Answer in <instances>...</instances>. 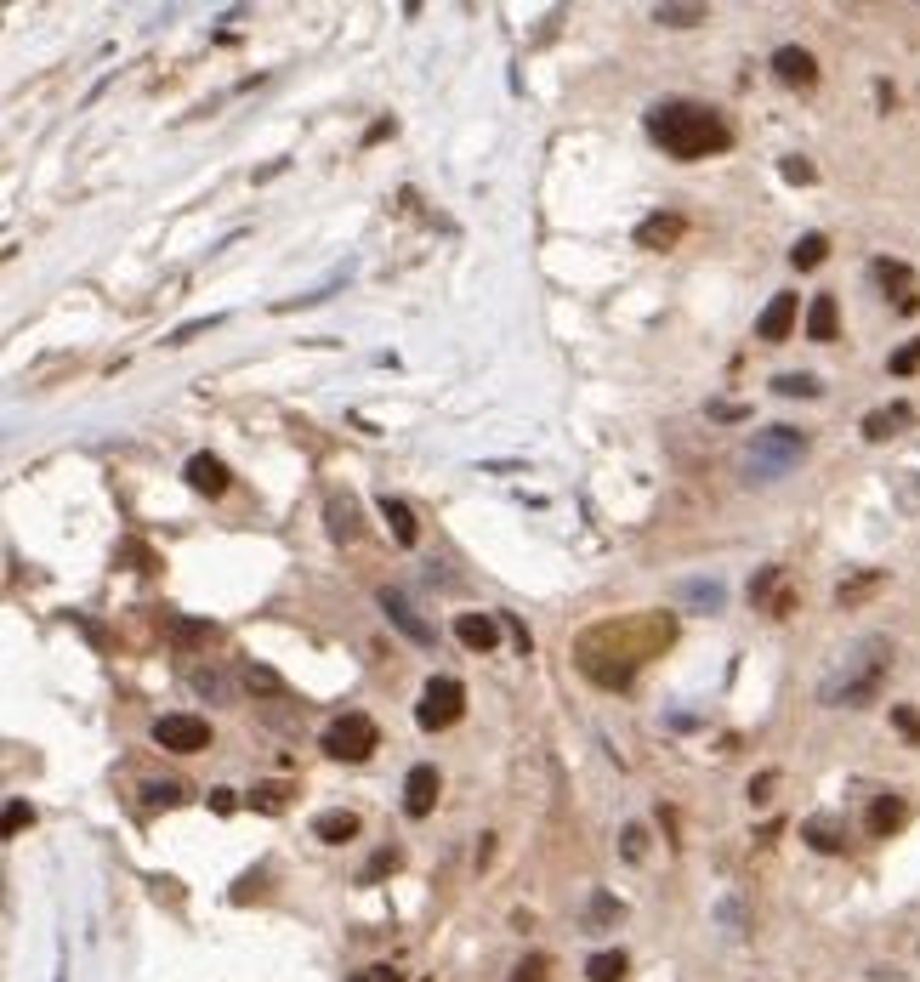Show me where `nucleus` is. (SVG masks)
<instances>
[{"instance_id":"f257e3e1","label":"nucleus","mask_w":920,"mask_h":982,"mask_svg":"<svg viewBox=\"0 0 920 982\" xmlns=\"http://www.w3.org/2000/svg\"><path fill=\"white\" fill-rule=\"evenodd\" d=\"M648 137L665 148L671 159H710L733 148V131L710 103H688V97H671V103L648 108Z\"/></svg>"},{"instance_id":"f03ea898","label":"nucleus","mask_w":920,"mask_h":982,"mask_svg":"<svg viewBox=\"0 0 920 982\" xmlns=\"http://www.w3.org/2000/svg\"><path fill=\"white\" fill-rule=\"evenodd\" d=\"M886 670H892V642H886V636H858V642H847V648L835 653V665L824 670L818 704H830V710H864V704L881 693Z\"/></svg>"},{"instance_id":"7ed1b4c3","label":"nucleus","mask_w":920,"mask_h":982,"mask_svg":"<svg viewBox=\"0 0 920 982\" xmlns=\"http://www.w3.org/2000/svg\"><path fill=\"white\" fill-rule=\"evenodd\" d=\"M807 432H796V426H767V432H756V438L739 449V477L756 489V483H779V477H790L801 466V455H807Z\"/></svg>"},{"instance_id":"20e7f679","label":"nucleus","mask_w":920,"mask_h":982,"mask_svg":"<svg viewBox=\"0 0 920 982\" xmlns=\"http://www.w3.org/2000/svg\"><path fill=\"white\" fill-rule=\"evenodd\" d=\"M324 755H336V761H364V755L381 744V733H375V721L364 716V710H347V716H336L330 727H324Z\"/></svg>"},{"instance_id":"39448f33","label":"nucleus","mask_w":920,"mask_h":982,"mask_svg":"<svg viewBox=\"0 0 920 982\" xmlns=\"http://www.w3.org/2000/svg\"><path fill=\"white\" fill-rule=\"evenodd\" d=\"M460 710H466V687L455 682V676H432V682L421 687V704H415V721H421L426 733H443V727H455Z\"/></svg>"},{"instance_id":"423d86ee","label":"nucleus","mask_w":920,"mask_h":982,"mask_svg":"<svg viewBox=\"0 0 920 982\" xmlns=\"http://www.w3.org/2000/svg\"><path fill=\"white\" fill-rule=\"evenodd\" d=\"M154 744L171 755H199V750H211V721H199V716H160L154 721Z\"/></svg>"},{"instance_id":"0eeeda50","label":"nucleus","mask_w":920,"mask_h":982,"mask_svg":"<svg viewBox=\"0 0 920 982\" xmlns=\"http://www.w3.org/2000/svg\"><path fill=\"white\" fill-rule=\"evenodd\" d=\"M375 602H381V614H387L392 625H398V631H404L409 642H415V648H432V642H438V636H432V625L421 619V608H415V602H409L404 591H392V585H387V591H381Z\"/></svg>"},{"instance_id":"6e6552de","label":"nucleus","mask_w":920,"mask_h":982,"mask_svg":"<svg viewBox=\"0 0 920 982\" xmlns=\"http://www.w3.org/2000/svg\"><path fill=\"white\" fill-rule=\"evenodd\" d=\"M671 602H676V608H693V614H722L727 585H722V579H676Z\"/></svg>"},{"instance_id":"1a4fd4ad","label":"nucleus","mask_w":920,"mask_h":982,"mask_svg":"<svg viewBox=\"0 0 920 982\" xmlns=\"http://www.w3.org/2000/svg\"><path fill=\"white\" fill-rule=\"evenodd\" d=\"M869 279L881 284V290H886V296H892V301H898L903 313H920V296H915V273H909V267H903V262H886V256H881V262L869 267Z\"/></svg>"},{"instance_id":"9d476101","label":"nucleus","mask_w":920,"mask_h":982,"mask_svg":"<svg viewBox=\"0 0 920 982\" xmlns=\"http://www.w3.org/2000/svg\"><path fill=\"white\" fill-rule=\"evenodd\" d=\"M438 807V767H409V778H404V812L409 818H426V812Z\"/></svg>"},{"instance_id":"9b49d317","label":"nucleus","mask_w":920,"mask_h":982,"mask_svg":"<svg viewBox=\"0 0 920 982\" xmlns=\"http://www.w3.org/2000/svg\"><path fill=\"white\" fill-rule=\"evenodd\" d=\"M773 74L796 91L818 86V63H813V52H801V46H779V52H773Z\"/></svg>"},{"instance_id":"f8f14e48","label":"nucleus","mask_w":920,"mask_h":982,"mask_svg":"<svg viewBox=\"0 0 920 982\" xmlns=\"http://www.w3.org/2000/svg\"><path fill=\"white\" fill-rule=\"evenodd\" d=\"M796 313H801V301H796V296H773V301H767V313L756 318V335H761V341H790V330H796Z\"/></svg>"},{"instance_id":"ddd939ff","label":"nucleus","mask_w":920,"mask_h":982,"mask_svg":"<svg viewBox=\"0 0 920 982\" xmlns=\"http://www.w3.org/2000/svg\"><path fill=\"white\" fill-rule=\"evenodd\" d=\"M182 477H188V489H194V494H211V500H216V494H228V483H233V472L216 455H194Z\"/></svg>"},{"instance_id":"4468645a","label":"nucleus","mask_w":920,"mask_h":982,"mask_svg":"<svg viewBox=\"0 0 920 982\" xmlns=\"http://www.w3.org/2000/svg\"><path fill=\"white\" fill-rule=\"evenodd\" d=\"M903 426H915V404H886V409H875V415H864V438L886 443V438H898Z\"/></svg>"},{"instance_id":"2eb2a0df","label":"nucleus","mask_w":920,"mask_h":982,"mask_svg":"<svg viewBox=\"0 0 920 982\" xmlns=\"http://www.w3.org/2000/svg\"><path fill=\"white\" fill-rule=\"evenodd\" d=\"M455 636L466 642L472 653H489L500 642V614H460L455 619Z\"/></svg>"},{"instance_id":"dca6fc26","label":"nucleus","mask_w":920,"mask_h":982,"mask_svg":"<svg viewBox=\"0 0 920 982\" xmlns=\"http://www.w3.org/2000/svg\"><path fill=\"white\" fill-rule=\"evenodd\" d=\"M324 523H330V540H336V545L358 540V506H353V494H330V500H324Z\"/></svg>"},{"instance_id":"f3484780","label":"nucleus","mask_w":920,"mask_h":982,"mask_svg":"<svg viewBox=\"0 0 920 982\" xmlns=\"http://www.w3.org/2000/svg\"><path fill=\"white\" fill-rule=\"evenodd\" d=\"M864 824H869V835H881V841H886V835H898V829L909 824V807H903V795H875V807H869Z\"/></svg>"},{"instance_id":"a211bd4d","label":"nucleus","mask_w":920,"mask_h":982,"mask_svg":"<svg viewBox=\"0 0 920 982\" xmlns=\"http://www.w3.org/2000/svg\"><path fill=\"white\" fill-rule=\"evenodd\" d=\"M682 233H688V222H682V216H665V211H659V216H648V222L637 228V245L642 250H671Z\"/></svg>"},{"instance_id":"6ab92c4d","label":"nucleus","mask_w":920,"mask_h":982,"mask_svg":"<svg viewBox=\"0 0 920 982\" xmlns=\"http://www.w3.org/2000/svg\"><path fill=\"white\" fill-rule=\"evenodd\" d=\"M841 335V307H835V296H813V307H807V341H835Z\"/></svg>"},{"instance_id":"aec40b11","label":"nucleus","mask_w":920,"mask_h":982,"mask_svg":"<svg viewBox=\"0 0 920 982\" xmlns=\"http://www.w3.org/2000/svg\"><path fill=\"white\" fill-rule=\"evenodd\" d=\"M313 835H319L324 846H347V841L358 835V818H353L347 807H336V812H319V818H313Z\"/></svg>"},{"instance_id":"412c9836","label":"nucleus","mask_w":920,"mask_h":982,"mask_svg":"<svg viewBox=\"0 0 920 982\" xmlns=\"http://www.w3.org/2000/svg\"><path fill=\"white\" fill-rule=\"evenodd\" d=\"M381 517H387V528H392V540H398V545H415V534H421V528H415V511H409L404 500L381 494Z\"/></svg>"},{"instance_id":"4be33fe9","label":"nucleus","mask_w":920,"mask_h":982,"mask_svg":"<svg viewBox=\"0 0 920 982\" xmlns=\"http://www.w3.org/2000/svg\"><path fill=\"white\" fill-rule=\"evenodd\" d=\"M625 971H631V960H625L620 948H602V954L585 960V977L591 982H625Z\"/></svg>"},{"instance_id":"5701e85b","label":"nucleus","mask_w":920,"mask_h":982,"mask_svg":"<svg viewBox=\"0 0 920 982\" xmlns=\"http://www.w3.org/2000/svg\"><path fill=\"white\" fill-rule=\"evenodd\" d=\"M710 12L705 6H682V0H665V6H654V23H665V29H693V23H705Z\"/></svg>"},{"instance_id":"b1692460","label":"nucleus","mask_w":920,"mask_h":982,"mask_svg":"<svg viewBox=\"0 0 920 982\" xmlns=\"http://www.w3.org/2000/svg\"><path fill=\"white\" fill-rule=\"evenodd\" d=\"M801 841H813L818 852H841V846H847V835H841V824H835V818H807V824H801Z\"/></svg>"},{"instance_id":"393cba45","label":"nucleus","mask_w":920,"mask_h":982,"mask_svg":"<svg viewBox=\"0 0 920 982\" xmlns=\"http://www.w3.org/2000/svg\"><path fill=\"white\" fill-rule=\"evenodd\" d=\"M824 256H830V239H824V233H801L796 250H790V262H796L801 273H807V267H818Z\"/></svg>"},{"instance_id":"a878e982","label":"nucleus","mask_w":920,"mask_h":982,"mask_svg":"<svg viewBox=\"0 0 920 982\" xmlns=\"http://www.w3.org/2000/svg\"><path fill=\"white\" fill-rule=\"evenodd\" d=\"M773 392H779V398H818L824 386H818V375H807V369H790V375L773 381Z\"/></svg>"},{"instance_id":"bb28decb","label":"nucleus","mask_w":920,"mask_h":982,"mask_svg":"<svg viewBox=\"0 0 920 982\" xmlns=\"http://www.w3.org/2000/svg\"><path fill=\"white\" fill-rule=\"evenodd\" d=\"M194 693H199V699H233V682L222 676V670L199 665V670H194Z\"/></svg>"},{"instance_id":"cd10ccee","label":"nucleus","mask_w":920,"mask_h":982,"mask_svg":"<svg viewBox=\"0 0 920 982\" xmlns=\"http://www.w3.org/2000/svg\"><path fill=\"white\" fill-rule=\"evenodd\" d=\"M245 687H250V693H267V699H273V693H284V682H279V670H267V665H256V659H250V665H245Z\"/></svg>"},{"instance_id":"c85d7f7f","label":"nucleus","mask_w":920,"mask_h":982,"mask_svg":"<svg viewBox=\"0 0 920 982\" xmlns=\"http://www.w3.org/2000/svg\"><path fill=\"white\" fill-rule=\"evenodd\" d=\"M171 636H177L182 648H194V642H211L216 625H205V619H171Z\"/></svg>"},{"instance_id":"c756f323","label":"nucleus","mask_w":920,"mask_h":982,"mask_svg":"<svg viewBox=\"0 0 920 982\" xmlns=\"http://www.w3.org/2000/svg\"><path fill=\"white\" fill-rule=\"evenodd\" d=\"M142 801H148V807H177V801H188V790L165 778V784H142Z\"/></svg>"},{"instance_id":"7c9ffc66","label":"nucleus","mask_w":920,"mask_h":982,"mask_svg":"<svg viewBox=\"0 0 920 982\" xmlns=\"http://www.w3.org/2000/svg\"><path fill=\"white\" fill-rule=\"evenodd\" d=\"M551 977V960L546 954H523L517 960V971H512V982H546Z\"/></svg>"},{"instance_id":"2f4dec72","label":"nucleus","mask_w":920,"mask_h":982,"mask_svg":"<svg viewBox=\"0 0 920 982\" xmlns=\"http://www.w3.org/2000/svg\"><path fill=\"white\" fill-rule=\"evenodd\" d=\"M875 585H881V574H864V579H852V585H841V591H835V602H841V608H852V602H864L869 591H875Z\"/></svg>"},{"instance_id":"473e14b6","label":"nucleus","mask_w":920,"mask_h":982,"mask_svg":"<svg viewBox=\"0 0 920 982\" xmlns=\"http://www.w3.org/2000/svg\"><path fill=\"white\" fill-rule=\"evenodd\" d=\"M216 324H222V318H194V324H182V330H171V347H188V341H199V335H211L216 330Z\"/></svg>"},{"instance_id":"72a5a7b5","label":"nucleus","mask_w":920,"mask_h":982,"mask_svg":"<svg viewBox=\"0 0 920 982\" xmlns=\"http://www.w3.org/2000/svg\"><path fill=\"white\" fill-rule=\"evenodd\" d=\"M29 824H35V807L29 801H6V835H23Z\"/></svg>"},{"instance_id":"f704fd0d","label":"nucleus","mask_w":920,"mask_h":982,"mask_svg":"<svg viewBox=\"0 0 920 982\" xmlns=\"http://www.w3.org/2000/svg\"><path fill=\"white\" fill-rule=\"evenodd\" d=\"M620 852H625L631 863H637L642 852H648V829H642V824H625V835H620Z\"/></svg>"},{"instance_id":"c9c22d12","label":"nucleus","mask_w":920,"mask_h":982,"mask_svg":"<svg viewBox=\"0 0 920 982\" xmlns=\"http://www.w3.org/2000/svg\"><path fill=\"white\" fill-rule=\"evenodd\" d=\"M886 369H892V375H915V369H920V341H909V347H898Z\"/></svg>"},{"instance_id":"e433bc0d","label":"nucleus","mask_w":920,"mask_h":982,"mask_svg":"<svg viewBox=\"0 0 920 982\" xmlns=\"http://www.w3.org/2000/svg\"><path fill=\"white\" fill-rule=\"evenodd\" d=\"M779 171H784V182H801V188H807V182L818 176V171H813V159H801V154H790Z\"/></svg>"},{"instance_id":"4c0bfd02","label":"nucleus","mask_w":920,"mask_h":982,"mask_svg":"<svg viewBox=\"0 0 920 982\" xmlns=\"http://www.w3.org/2000/svg\"><path fill=\"white\" fill-rule=\"evenodd\" d=\"M250 807H262V812H279V807H284V784H256V795H250Z\"/></svg>"},{"instance_id":"58836bf2","label":"nucleus","mask_w":920,"mask_h":982,"mask_svg":"<svg viewBox=\"0 0 920 982\" xmlns=\"http://www.w3.org/2000/svg\"><path fill=\"white\" fill-rule=\"evenodd\" d=\"M387 869H398V852H392V846H387V852H375V858H370V869H364V886H375V880L387 875Z\"/></svg>"},{"instance_id":"ea45409f","label":"nucleus","mask_w":920,"mask_h":982,"mask_svg":"<svg viewBox=\"0 0 920 982\" xmlns=\"http://www.w3.org/2000/svg\"><path fill=\"white\" fill-rule=\"evenodd\" d=\"M722 926H727V937H744V909H739V897H727V903H722Z\"/></svg>"},{"instance_id":"a19ab883","label":"nucleus","mask_w":920,"mask_h":982,"mask_svg":"<svg viewBox=\"0 0 920 982\" xmlns=\"http://www.w3.org/2000/svg\"><path fill=\"white\" fill-rule=\"evenodd\" d=\"M608 920H620V903L614 897H591V926H608Z\"/></svg>"},{"instance_id":"79ce46f5","label":"nucleus","mask_w":920,"mask_h":982,"mask_svg":"<svg viewBox=\"0 0 920 982\" xmlns=\"http://www.w3.org/2000/svg\"><path fill=\"white\" fill-rule=\"evenodd\" d=\"M500 625H506V631H512V642H517V648H523V653L534 648V642H529V625H523V619H517V614H500Z\"/></svg>"},{"instance_id":"37998d69","label":"nucleus","mask_w":920,"mask_h":982,"mask_svg":"<svg viewBox=\"0 0 920 982\" xmlns=\"http://www.w3.org/2000/svg\"><path fill=\"white\" fill-rule=\"evenodd\" d=\"M773 784H779V772H761L756 784H750V801H756V807H761V801H773Z\"/></svg>"},{"instance_id":"c03bdc74","label":"nucleus","mask_w":920,"mask_h":982,"mask_svg":"<svg viewBox=\"0 0 920 982\" xmlns=\"http://www.w3.org/2000/svg\"><path fill=\"white\" fill-rule=\"evenodd\" d=\"M892 721H898V733L920 738V716H915V710H909V704H898V710H892Z\"/></svg>"},{"instance_id":"a18cd8bd","label":"nucleus","mask_w":920,"mask_h":982,"mask_svg":"<svg viewBox=\"0 0 920 982\" xmlns=\"http://www.w3.org/2000/svg\"><path fill=\"white\" fill-rule=\"evenodd\" d=\"M710 421H744L739 404H710Z\"/></svg>"},{"instance_id":"49530a36","label":"nucleus","mask_w":920,"mask_h":982,"mask_svg":"<svg viewBox=\"0 0 920 982\" xmlns=\"http://www.w3.org/2000/svg\"><path fill=\"white\" fill-rule=\"evenodd\" d=\"M364 977H370V982H404V977H398V971H392V965H370V971H364Z\"/></svg>"},{"instance_id":"de8ad7c7","label":"nucleus","mask_w":920,"mask_h":982,"mask_svg":"<svg viewBox=\"0 0 920 982\" xmlns=\"http://www.w3.org/2000/svg\"><path fill=\"white\" fill-rule=\"evenodd\" d=\"M211 807H216V812H233L239 801H233V790H211Z\"/></svg>"},{"instance_id":"09e8293b","label":"nucleus","mask_w":920,"mask_h":982,"mask_svg":"<svg viewBox=\"0 0 920 982\" xmlns=\"http://www.w3.org/2000/svg\"><path fill=\"white\" fill-rule=\"evenodd\" d=\"M381 137H392V120H375L370 131H364V142H381Z\"/></svg>"},{"instance_id":"8fccbe9b","label":"nucleus","mask_w":920,"mask_h":982,"mask_svg":"<svg viewBox=\"0 0 920 982\" xmlns=\"http://www.w3.org/2000/svg\"><path fill=\"white\" fill-rule=\"evenodd\" d=\"M869 982H903V977H898V971H875Z\"/></svg>"},{"instance_id":"3c124183","label":"nucleus","mask_w":920,"mask_h":982,"mask_svg":"<svg viewBox=\"0 0 920 982\" xmlns=\"http://www.w3.org/2000/svg\"><path fill=\"white\" fill-rule=\"evenodd\" d=\"M358 982H370V977H358Z\"/></svg>"}]
</instances>
